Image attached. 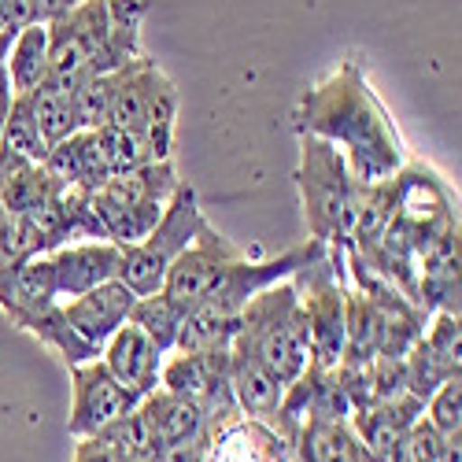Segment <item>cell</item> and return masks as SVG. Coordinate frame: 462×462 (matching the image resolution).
<instances>
[{
  "label": "cell",
  "mask_w": 462,
  "mask_h": 462,
  "mask_svg": "<svg viewBox=\"0 0 462 462\" xmlns=\"http://www.w3.org/2000/svg\"><path fill=\"white\" fill-rule=\"evenodd\" d=\"M79 5L82 0H33V12H37V23H56Z\"/></svg>",
  "instance_id": "cell-30"
},
{
  "label": "cell",
  "mask_w": 462,
  "mask_h": 462,
  "mask_svg": "<svg viewBox=\"0 0 462 462\" xmlns=\"http://www.w3.org/2000/svg\"><path fill=\"white\" fill-rule=\"evenodd\" d=\"M134 303H137V292L119 278L104 282V285H97V289H89L82 296L60 300L63 319L70 322V329L79 333L86 344H93V348H104L107 337L130 322Z\"/></svg>",
  "instance_id": "cell-11"
},
{
  "label": "cell",
  "mask_w": 462,
  "mask_h": 462,
  "mask_svg": "<svg viewBox=\"0 0 462 462\" xmlns=\"http://www.w3.org/2000/svg\"><path fill=\"white\" fill-rule=\"evenodd\" d=\"M12 37L15 33H0V119L8 115L12 107V79H8V45H12Z\"/></svg>",
  "instance_id": "cell-29"
},
{
  "label": "cell",
  "mask_w": 462,
  "mask_h": 462,
  "mask_svg": "<svg viewBox=\"0 0 462 462\" xmlns=\"http://www.w3.org/2000/svg\"><path fill=\"white\" fill-rule=\"evenodd\" d=\"M70 462H115L97 440H79V448H74V458Z\"/></svg>",
  "instance_id": "cell-31"
},
{
  "label": "cell",
  "mask_w": 462,
  "mask_h": 462,
  "mask_svg": "<svg viewBox=\"0 0 462 462\" xmlns=\"http://www.w3.org/2000/svg\"><path fill=\"white\" fill-rule=\"evenodd\" d=\"M292 119L296 134L329 141L363 185L393 178L407 163V144L356 60H344L307 89Z\"/></svg>",
  "instance_id": "cell-1"
},
{
  "label": "cell",
  "mask_w": 462,
  "mask_h": 462,
  "mask_svg": "<svg viewBox=\"0 0 462 462\" xmlns=\"http://www.w3.org/2000/svg\"><path fill=\"white\" fill-rule=\"evenodd\" d=\"M174 126H178V86L171 82V74H167L163 67H156V63L148 60V74H144V104H141L137 137L144 141L148 156L156 160V163L171 160Z\"/></svg>",
  "instance_id": "cell-14"
},
{
  "label": "cell",
  "mask_w": 462,
  "mask_h": 462,
  "mask_svg": "<svg viewBox=\"0 0 462 462\" xmlns=\"http://www.w3.org/2000/svg\"><path fill=\"white\" fill-rule=\"evenodd\" d=\"M89 440H97L115 462H156V455H160V444H156V437H152L141 407L126 411L123 418H115L111 426H104Z\"/></svg>",
  "instance_id": "cell-20"
},
{
  "label": "cell",
  "mask_w": 462,
  "mask_h": 462,
  "mask_svg": "<svg viewBox=\"0 0 462 462\" xmlns=\"http://www.w3.org/2000/svg\"><path fill=\"white\" fill-rule=\"evenodd\" d=\"M292 451L303 462H370L352 421L348 418H326V414H307L300 421V433Z\"/></svg>",
  "instance_id": "cell-18"
},
{
  "label": "cell",
  "mask_w": 462,
  "mask_h": 462,
  "mask_svg": "<svg viewBox=\"0 0 462 462\" xmlns=\"http://www.w3.org/2000/svg\"><path fill=\"white\" fill-rule=\"evenodd\" d=\"M437 462H462V433L440 437V455H437Z\"/></svg>",
  "instance_id": "cell-32"
},
{
  "label": "cell",
  "mask_w": 462,
  "mask_h": 462,
  "mask_svg": "<svg viewBox=\"0 0 462 462\" xmlns=\"http://www.w3.org/2000/svg\"><path fill=\"white\" fill-rule=\"evenodd\" d=\"M229 389H234L237 411L248 421H259V426L274 430V418H278L282 400H285V384L271 370L263 363H255L252 356L229 348Z\"/></svg>",
  "instance_id": "cell-15"
},
{
  "label": "cell",
  "mask_w": 462,
  "mask_h": 462,
  "mask_svg": "<svg viewBox=\"0 0 462 462\" xmlns=\"http://www.w3.org/2000/svg\"><path fill=\"white\" fill-rule=\"evenodd\" d=\"M30 23H37L33 0H0V33H19Z\"/></svg>",
  "instance_id": "cell-28"
},
{
  "label": "cell",
  "mask_w": 462,
  "mask_h": 462,
  "mask_svg": "<svg viewBox=\"0 0 462 462\" xmlns=\"http://www.w3.org/2000/svg\"><path fill=\"white\" fill-rule=\"evenodd\" d=\"M208 451H211V437H189V440L163 444L156 462H208Z\"/></svg>",
  "instance_id": "cell-27"
},
{
  "label": "cell",
  "mask_w": 462,
  "mask_h": 462,
  "mask_svg": "<svg viewBox=\"0 0 462 462\" xmlns=\"http://www.w3.org/2000/svg\"><path fill=\"white\" fill-rule=\"evenodd\" d=\"M285 462H303V458H300L296 451H289V458H285Z\"/></svg>",
  "instance_id": "cell-33"
},
{
  "label": "cell",
  "mask_w": 462,
  "mask_h": 462,
  "mask_svg": "<svg viewBox=\"0 0 462 462\" xmlns=\"http://www.w3.org/2000/svg\"><path fill=\"white\" fill-rule=\"evenodd\" d=\"M141 414L148 421V430L152 437H156V444H174V440H189V437H211V426H208V414L197 400H189V396H174L167 389H156V393H148L141 403Z\"/></svg>",
  "instance_id": "cell-17"
},
{
  "label": "cell",
  "mask_w": 462,
  "mask_h": 462,
  "mask_svg": "<svg viewBox=\"0 0 462 462\" xmlns=\"http://www.w3.org/2000/svg\"><path fill=\"white\" fill-rule=\"evenodd\" d=\"M296 285L307 340H311V366L333 370L344 359V333H348V282H344V255L326 248L319 259L289 278Z\"/></svg>",
  "instance_id": "cell-6"
},
{
  "label": "cell",
  "mask_w": 462,
  "mask_h": 462,
  "mask_svg": "<svg viewBox=\"0 0 462 462\" xmlns=\"http://www.w3.org/2000/svg\"><path fill=\"white\" fill-rule=\"evenodd\" d=\"M8 79L12 93L23 97L49 79V23L23 26L8 45Z\"/></svg>",
  "instance_id": "cell-19"
},
{
  "label": "cell",
  "mask_w": 462,
  "mask_h": 462,
  "mask_svg": "<svg viewBox=\"0 0 462 462\" xmlns=\"http://www.w3.org/2000/svg\"><path fill=\"white\" fill-rule=\"evenodd\" d=\"M111 93H115V74H89L86 82L70 89L74 115H79V130H100L111 111Z\"/></svg>",
  "instance_id": "cell-25"
},
{
  "label": "cell",
  "mask_w": 462,
  "mask_h": 462,
  "mask_svg": "<svg viewBox=\"0 0 462 462\" xmlns=\"http://www.w3.org/2000/svg\"><path fill=\"white\" fill-rule=\"evenodd\" d=\"M141 400L123 389L119 381L111 377V370L100 359L70 366V418H67V433L74 440H89L97 437L104 426H111L115 418H123L126 411H134Z\"/></svg>",
  "instance_id": "cell-9"
},
{
  "label": "cell",
  "mask_w": 462,
  "mask_h": 462,
  "mask_svg": "<svg viewBox=\"0 0 462 462\" xmlns=\"http://www.w3.org/2000/svg\"><path fill=\"white\" fill-rule=\"evenodd\" d=\"M0 148L15 152V156H23L30 163H45V156H49V144H45L42 130H37V119L30 111L26 93L12 97V107L5 115V141H0Z\"/></svg>",
  "instance_id": "cell-23"
},
{
  "label": "cell",
  "mask_w": 462,
  "mask_h": 462,
  "mask_svg": "<svg viewBox=\"0 0 462 462\" xmlns=\"http://www.w3.org/2000/svg\"><path fill=\"white\" fill-rule=\"evenodd\" d=\"M229 348L263 363L285 389L307 370V363H311V340H307V319H303L296 285L289 278L259 289L241 307V322H237Z\"/></svg>",
  "instance_id": "cell-4"
},
{
  "label": "cell",
  "mask_w": 462,
  "mask_h": 462,
  "mask_svg": "<svg viewBox=\"0 0 462 462\" xmlns=\"http://www.w3.org/2000/svg\"><path fill=\"white\" fill-rule=\"evenodd\" d=\"M163 359L167 352L156 348V340H152L141 326L126 322L123 329H115L107 337V344L100 348V363L111 370V377L130 389L137 400H144L148 393L160 389V370H163Z\"/></svg>",
  "instance_id": "cell-13"
},
{
  "label": "cell",
  "mask_w": 462,
  "mask_h": 462,
  "mask_svg": "<svg viewBox=\"0 0 462 462\" xmlns=\"http://www.w3.org/2000/svg\"><path fill=\"white\" fill-rule=\"evenodd\" d=\"M148 0H82L49 23V82L74 89L89 74H115L141 60Z\"/></svg>",
  "instance_id": "cell-2"
},
{
  "label": "cell",
  "mask_w": 462,
  "mask_h": 462,
  "mask_svg": "<svg viewBox=\"0 0 462 462\" xmlns=\"http://www.w3.org/2000/svg\"><path fill=\"white\" fill-rule=\"evenodd\" d=\"M245 255V248H237L229 237H222L218 229L204 218L197 237H192V245L171 263V271L163 278V296L174 300L181 311H189L192 303H200L218 282L222 274L229 271V263H237Z\"/></svg>",
  "instance_id": "cell-8"
},
{
  "label": "cell",
  "mask_w": 462,
  "mask_h": 462,
  "mask_svg": "<svg viewBox=\"0 0 462 462\" xmlns=\"http://www.w3.org/2000/svg\"><path fill=\"white\" fill-rule=\"evenodd\" d=\"M42 167L60 185L86 189V192H97L111 178V171L104 163V152H100V141H97V130H79V134H70L67 141L52 144Z\"/></svg>",
  "instance_id": "cell-16"
},
{
  "label": "cell",
  "mask_w": 462,
  "mask_h": 462,
  "mask_svg": "<svg viewBox=\"0 0 462 462\" xmlns=\"http://www.w3.org/2000/svg\"><path fill=\"white\" fill-rule=\"evenodd\" d=\"M56 303L60 296L49 255H26L0 271V311L8 315L15 329H26L33 319L52 311Z\"/></svg>",
  "instance_id": "cell-10"
},
{
  "label": "cell",
  "mask_w": 462,
  "mask_h": 462,
  "mask_svg": "<svg viewBox=\"0 0 462 462\" xmlns=\"http://www.w3.org/2000/svg\"><path fill=\"white\" fill-rule=\"evenodd\" d=\"M30 100V111L37 119V130H42L45 144H60L67 141L70 134H79V115H74V100H70V89L60 86V82H42L37 89L26 93Z\"/></svg>",
  "instance_id": "cell-21"
},
{
  "label": "cell",
  "mask_w": 462,
  "mask_h": 462,
  "mask_svg": "<svg viewBox=\"0 0 462 462\" xmlns=\"http://www.w3.org/2000/svg\"><path fill=\"white\" fill-rule=\"evenodd\" d=\"M296 189H300L307 234L337 252L352 248L363 208V181L348 171L344 156L329 141L300 134Z\"/></svg>",
  "instance_id": "cell-3"
},
{
  "label": "cell",
  "mask_w": 462,
  "mask_h": 462,
  "mask_svg": "<svg viewBox=\"0 0 462 462\" xmlns=\"http://www.w3.org/2000/svg\"><path fill=\"white\" fill-rule=\"evenodd\" d=\"M52 259V278H56V296L70 300V296H82L104 282L119 278V266H123V245L115 241H70L60 245L56 252H49Z\"/></svg>",
  "instance_id": "cell-12"
},
{
  "label": "cell",
  "mask_w": 462,
  "mask_h": 462,
  "mask_svg": "<svg viewBox=\"0 0 462 462\" xmlns=\"http://www.w3.org/2000/svg\"><path fill=\"white\" fill-rule=\"evenodd\" d=\"M204 222L200 211V197L197 189L178 181L171 200L163 204V215L156 218V226L137 241L123 248V266H119V282H126L137 296H152L163 289V278L171 271V263L192 245L197 229Z\"/></svg>",
  "instance_id": "cell-7"
},
{
  "label": "cell",
  "mask_w": 462,
  "mask_h": 462,
  "mask_svg": "<svg viewBox=\"0 0 462 462\" xmlns=\"http://www.w3.org/2000/svg\"><path fill=\"white\" fill-rule=\"evenodd\" d=\"M181 319H185V311L174 303V300H167L163 292H152V296H137V303H134V315H130V322L134 326H141L152 340H156V348L160 352H174V340H178V329H181Z\"/></svg>",
  "instance_id": "cell-22"
},
{
  "label": "cell",
  "mask_w": 462,
  "mask_h": 462,
  "mask_svg": "<svg viewBox=\"0 0 462 462\" xmlns=\"http://www.w3.org/2000/svg\"><path fill=\"white\" fill-rule=\"evenodd\" d=\"M174 185H178V174L171 160L144 163L130 174L107 178L97 192H89V204H93V215L100 218L104 237L123 248L137 245L163 215V204L171 200Z\"/></svg>",
  "instance_id": "cell-5"
},
{
  "label": "cell",
  "mask_w": 462,
  "mask_h": 462,
  "mask_svg": "<svg viewBox=\"0 0 462 462\" xmlns=\"http://www.w3.org/2000/svg\"><path fill=\"white\" fill-rule=\"evenodd\" d=\"M421 418L440 433V437H451V433H462V377H448L440 389L426 400L421 407Z\"/></svg>",
  "instance_id": "cell-26"
},
{
  "label": "cell",
  "mask_w": 462,
  "mask_h": 462,
  "mask_svg": "<svg viewBox=\"0 0 462 462\" xmlns=\"http://www.w3.org/2000/svg\"><path fill=\"white\" fill-rule=\"evenodd\" d=\"M97 141H100V152H104V163L111 171V178L119 174H130L144 163H156L148 156L144 141L134 134V130H123V126H100L97 130Z\"/></svg>",
  "instance_id": "cell-24"
},
{
  "label": "cell",
  "mask_w": 462,
  "mask_h": 462,
  "mask_svg": "<svg viewBox=\"0 0 462 462\" xmlns=\"http://www.w3.org/2000/svg\"><path fill=\"white\" fill-rule=\"evenodd\" d=\"M0 141H5V119H0Z\"/></svg>",
  "instance_id": "cell-34"
}]
</instances>
